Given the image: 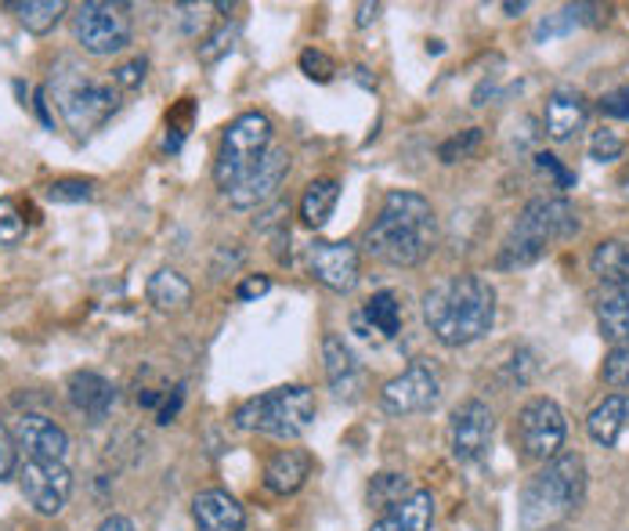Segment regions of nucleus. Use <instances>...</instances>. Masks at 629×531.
<instances>
[{
  "mask_svg": "<svg viewBox=\"0 0 629 531\" xmlns=\"http://www.w3.org/2000/svg\"><path fill=\"white\" fill-rule=\"evenodd\" d=\"M583 499H586V463L583 455L564 452L525 481L521 499H517V521H521L525 531L558 528L583 506Z\"/></svg>",
  "mask_w": 629,
  "mask_h": 531,
  "instance_id": "obj_3",
  "label": "nucleus"
},
{
  "mask_svg": "<svg viewBox=\"0 0 629 531\" xmlns=\"http://www.w3.org/2000/svg\"><path fill=\"white\" fill-rule=\"evenodd\" d=\"M44 195L52 203H88L91 195H94V184L83 181V178H61V181L47 184Z\"/></svg>",
  "mask_w": 629,
  "mask_h": 531,
  "instance_id": "obj_32",
  "label": "nucleus"
},
{
  "mask_svg": "<svg viewBox=\"0 0 629 531\" xmlns=\"http://www.w3.org/2000/svg\"><path fill=\"white\" fill-rule=\"evenodd\" d=\"M47 91L55 94L58 113L77 138H91L120 109V88L113 83V77L102 80L94 77V72L80 69L77 61H61Z\"/></svg>",
  "mask_w": 629,
  "mask_h": 531,
  "instance_id": "obj_5",
  "label": "nucleus"
},
{
  "mask_svg": "<svg viewBox=\"0 0 629 531\" xmlns=\"http://www.w3.org/2000/svg\"><path fill=\"white\" fill-rule=\"evenodd\" d=\"M492 434H496V416L485 402H463L449 419V449L456 463H478L481 455L492 449Z\"/></svg>",
  "mask_w": 629,
  "mask_h": 531,
  "instance_id": "obj_14",
  "label": "nucleus"
},
{
  "mask_svg": "<svg viewBox=\"0 0 629 531\" xmlns=\"http://www.w3.org/2000/svg\"><path fill=\"white\" fill-rule=\"evenodd\" d=\"M232 41H236V30H232V26H217V30L200 44V58H203V61H217L225 52H232Z\"/></svg>",
  "mask_w": 629,
  "mask_h": 531,
  "instance_id": "obj_38",
  "label": "nucleus"
},
{
  "mask_svg": "<svg viewBox=\"0 0 629 531\" xmlns=\"http://www.w3.org/2000/svg\"><path fill=\"white\" fill-rule=\"evenodd\" d=\"M441 398V380L430 362H413L402 376H394L380 391V405L391 416H416L435 409Z\"/></svg>",
  "mask_w": 629,
  "mask_h": 531,
  "instance_id": "obj_11",
  "label": "nucleus"
},
{
  "mask_svg": "<svg viewBox=\"0 0 629 531\" xmlns=\"http://www.w3.org/2000/svg\"><path fill=\"white\" fill-rule=\"evenodd\" d=\"M287 174H290V152L282 145H271L268 152L257 159V167H250L232 189H225V200L236 210L265 206L268 200L279 195V184L287 181Z\"/></svg>",
  "mask_w": 629,
  "mask_h": 531,
  "instance_id": "obj_12",
  "label": "nucleus"
},
{
  "mask_svg": "<svg viewBox=\"0 0 629 531\" xmlns=\"http://www.w3.org/2000/svg\"><path fill=\"white\" fill-rule=\"evenodd\" d=\"M586 430L597 444H604V449H615L619 438L629 430V394H611V398H604L597 409L589 413Z\"/></svg>",
  "mask_w": 629,
  "mask_h": 531,
  "instance_id": "obj_23",
  "label": "nucleus"
},
{
  "mask_svg": "<svg viewBox=\"0 0 629 531\" xmlns=\"http://www.w3.org/2000/svg\"><path fill=\"white\" fill-rule=\"evenodd\" d=\"M586 98L575 88H558L547 98V109H542V127L553 142H572L586 123Z\"/></svg>",
  "mask_w": 629,
  "mask_h": 531,
  "instance_id": "obj_17",
  "label": "nucleus"
},
{
  "mask_svg": "<svg viewBox=\"0 0 629 531\" xmlns=\"http://www.w3.org/2000/svg\"><path fill=\"white\" fill-rule=\"evenodd\" d=\"M478 145H481V127H467L463 134H456V138H449L438 148V159L441 163H460V159L474 156Z\"/></svg>",
  "mask_w": 629,
  "mask_h": 531,
  "instance_id": "obj_34",
  "label": "nucleus"
},
{
  "mask_svg": "<svg viewBox=\"0 0 629 531\" xmlns=\"http://www.w3.org/2000/svg\"><path fill=\"white\" fill-rule=\"evenodd\" d=\"M315 416H318L315 394L301 384H287L257 394V398H246L232 413V423L239 430H257V434L268 438H301L312 430Z\"/></svg>",
  "mask_w": 629,
  "mask_h": 531,
  "instance_id": "obj_6",
  "label": "nucleus"
},
{
  "mask_svg": "<svg viewBox=\"0 0 629 531\" xmlns=\"http://www.w3.org/2000/svg\"><path fill=\"white\" fill-rule=\"evenodd\" d=\"M503 11H507V15H521L525 4H503Z\"/></svg>",
  "mask_w": 629,
  "mask_h": 531,
  "instance_id": "obj_47",
  "label": "nucleus"
},
{
  "mask_svg": "<svg viewBox=\"0 0 629 531\" xmlns=\"http://www.w3.org/2000/svg\"><path fill=\"white\" fill-rule=\"evenodd\" d=\"M145 72H149V61L145 58H131V61H123V66L113 69V83L120 91H138L142 83H145Z\"/></svg>",
  "mask_w": 629,
  "mask_h": 531,
  "instance_id": "obj_37",
  "label": "nucleus"
},
{
  "mask_svg": "<svg viewBox=\"0 0 629 531\" xmlns=\"http://www.w3.org/2000/svg\"><path fill=\"white\" fill-rule=\"evenodd\" d=\"M438 246V217L419 192H391L366 231V253L391 268L424 264Z\"/></svg>",
  "mask_w": 629,
  "mask_h": 531,
  "instance_id": "obj_2",
  "label": "nucleus"
},
{
  "mask_svg": "<svg viewBox=\"0 0 629 531\" xmlns=\"http://www.w3.org/2000/svg\"><path fill=\"white\" fill-rule=\"evenodd\" d=\"M19 488L36 513L55 517L66 510L72 496V474L66 463L55 460H26L19 466Z\"/></svg>",
  "mask_w": 629,
  "mask_h": 531,
  "instance_id": "obj_10",
  "label": "nucleus"
},
{
  "mask_svg": "<svg viewBox=\"0 0 629 531\" xmlns=\"http://www.w3.org/2000/svg\"><path fill=\"white\" fill-rule=\"evenodd\" d=\"M192 521L195 531H243L246 513L225 488H206L192 499Z\"/></svg>",
  "mask_w": 629,
  "mask_h": 531,
  "instance_id": "obj_18",
  "label": "nucleus"
},
{
  "mask_svg": "<svg viewBox=\"0 0 629 531\" xmlns=\"http://www.w3.org/2000/svg\"><path fill=\"white\" fill-rule=\"evenodd\" d=\"M626 195H629V174H626Z\"/></svg>",
  "mask_w": 629,
  "mask_h": 531,
  "instance_id": "obj_48",
  "label": "nucleus"
},
{
  "mask_svg": "<svg viewBox=\"0 0 629 531\" xmlns=\"http://www.w3.org/2000/svg\"><path fill=\"white\" fill-rule=\"evenodd\" d=\"M430 521H435V499H430V492L416 488L413 496L380 513V521L369 531H430Z\"/></svg>",
  "mask_w": 629,
  "mask_h": 531,
  "instance_id": "obj_22",
  "label": "nucleus"
},
{
  "mask_svg": "<svg viewBox=\"0 0 629 531\" xmlns=\"http://www.w3.org/2000/svg\"><path fill=\"white\" fill-rule=\"evenodd\" d=\"M11 438L22 452H26V460H55V463H66L69 455V434L61 430L55 419H47L41 413H26L15 419V430H11Z\"/></svg>",
  "mask_w": 629,
  "mask_h": 531,
  "instance_id": "obj_15",
  "label": "nucleus"
},
{
  "mask_svg": "<svg viewBox=\"0 0 629 531\" xmlns=\"http://www.w3.org/2000/svg\"><path fill=\"white\" fill-rule=\"evenodd\" d=\"M579 236V214L569 200H532L510 225L499 250V268H528L536 264L553 242Z\"/></svg>",
  "mask_w": 629,
  "mask_h": 531,
  "instance_id": "obj_4",
  "label": "nucleus"
},
{
  "mask_svg": "<svg viewBox=\"0 0 629 531\" xmlns=\"http://www.w3.org/2000/svg\"><path fill=\"white\" fill-rule=\"evenodd\" d=\"M301 72L315 83H329L333 72H337V61L326 52H318V47H307V52H301Z\"/></svg>",
  "mask_w": 629,
  "mask_h": 531,
  "instance_id": "obj_36",
  "label": "nucleus"
},
{
  "mask_svg": "<svg viewBox=\"0 0 629 531\" xmlns=\"http://www.w3.org/2000/svg\"><path fill=\"white\" fill-rule=\"evenodd\" d=\"M600 109V116H608V120H626L629 123V83H622V88H615L608 91L597 102Z\"/></svg>",
  "mask_w": 629,
  "mask_h": 531,
  "instance_id": "obj_39",
  "label": "nucleus"
},
{
  "mask_svg": "<svg viewBox=\"0 0 629 531\" xmlns=\"http://www.w3.org/2000/svg\"><path fill=\"white\" fill-rule=\"evenodd\" d=\"M315 460L304 449H279L271 460L265 463V488L271 496H293V492L304 488V481L312 477Z\"/></svg>",
  "mask_w": 629,
  "mask_h": 531,
  "instance_id": "obj_20",
  "label": "nucleus"
},
{
  "mask_svg": "<svg viewBox=\"0 0 629 531\" xmlns=\"http://www.w3.org/2000/svg\"><path fill=\"white\" fill-rule=\"evenodd\" d=\"M66 391H69V405L77 413H83L88 423H102L116 405V387L98 373H72Z\"/></svg>",
  "mask_w": 629,
  "mask_h": 531,
  "instance_id": "obj_19",
  "label": "nucleus"
},
{
  "mask_svg": "<svg viewBox=\"0 0 629 531\" xmlns=\"http://www.w3.org/2000/svg\"><path fill=\"white\" fill-rule=\"evenodd\" d=\"M15 449H19V444H15V438H11V430L0 423V481L15 474V466H19Z\"/></svg>",
  "mask_w": 629,
  "mask_h": 531,
  "instance_id": "obj_41",
  "label": "nucleus"
},
{
  "mask_svg": "<svg viewBox=\"0 0 629 531\" xmlns=\"http://www.w3.org/2000/svg\"><path fill=\"white\" fill-rule=\"evenodd\" d=\"M181 402H184V387H175V394H167L164 405H159V413H156V423L159 427H167V423H175V416L181 409Z\"/></svg>",
  "mask_w": 629,
  "mask_h": 531,
  "instance_id": "obj_43",
  "label": "nucleus"
},
{
  "mask_svg": "<svg viewBox=\"0 0 629 531\" xmlns=\"http://www.w3.org/2000/svg\"><path fill=\"white\" fill-rule=\"evenodd\" d=\"M307 271L333 293H351L362 279V257L348 239H318L307 246Z\"/></svg>",
  "mask_w": 629,
  "mask_h": 531,
  "instance_id": "obj_13",
  "label": "nucleus"
},
{
  "mask_svg": "<svg viewBox=\"0 0 629 531\" xmlns=\"http://www.w3.org/2000/svg\"><path fill=\"white\" fill-rule=\"evenodd\" d=\"M564 438H569V423H564V413L558 402L553 398L525 402V409L517 413V423H514V441L525 460L532 463L558 460L564 449Z\"/></svg>",
  "mask_w": 629,
  "mask_h": 531,
  "instance_id": "obj_9",
  "label": "nucleus"
},
{
  "mask_svg": "<svg viewBox=\"0 0 629 531\" xmlns=\"http://www.w3.org/2000/svg\"><path fill=\"white\" fill-rule=\"evenodd\" d=\"M424 323L446 348H467L496 326V290L488 279L463 271L424 293Z\"/></svg>",
  "mask_w": 629,
  "mask_h": 531,
  "instance_id": "obj_1",
  "label": "nucleus"
},
{
  "mask_svg": "<svg viewBox=\"0 0 629 531\" xmlns=\"http://www.w3.org/2000/svg\"><path fill=\"white\" fill-rule=\"evenodd\" d=\"M337 200H340V184L333 178L312 181L304 189V200H301V221L307 228H323L333 214V206H337Z\"/></svg>",
  "mask_w": 629,
  "mask_h": 531,
  "instance_id": "obj_27",
  "label": "nucleus"
},
{
  "mask_svg": "<svg viewBox=\"0 0 629 531\" xmlns=\"http://www.w3.org/2000/svg\"><path fill=\"white\" fill-rule=\"evenodd\" d=\"M145 296H149L156 312H184L192 304V282L175 268H159L149 279V286H145Z\"/></svg>",
  "mask_w": 629,
  "mask_h": 531,
  "instance_id": "obj_24",
  "label": "nucleus"
},
{
  "mask_svg": "<svg viewBox=\"0 0 629 531\" xmlns=\"http://www.w3.org/2000/svg\"><path fill=\"white\" fill-rule=\"evenodd\" d=\"M589 268L604 290L615 293H629V236H615L594 246V257H589Z\"/></svg>",
  "mask_w": 629,
  "mask_h": 531,
  "instance_id": "obj_21",
  "label": "nucleus"
},
{
  "mask_svg": "<svg viewBox=\"0 0 629 531\" xmlns=\"http://www.w3.org/2000/svg\"><path fill=\"white\" fill-rule=\"evenodd\" d=\"M268 290H271V279L268 275H246L239 282L236 296H239V301H257V296H265Z\"/></svg>",
  "mask_w": 629,
  "mask_h": 531,
  "instance_id": "obj_42",
  "label": "nucleus"
},
{
  "mask_svg": "<svg viewBox=\"0 0 629 531\" xmlns=\"http://www.w3.org/2000/svg\"><path fill=\"white\" fill-rule=\"evenodd\" d=\"M323 362H326V380H329L333 394H337V398H348V402L359 398L362 365L340 332H326L323 337Z\"/></svg>",
  "mask_w": 629,
  "mask_h": 531,
  "instance_id": "obj_16",
  "label": "nucleus"
},
{
  "mask_svg": "<svg viewBox=\"0 0 629 531\" xmlns=\"http://www.w3.org/2000/svg\"><path fill=\"white\" fill-rule=\"evenodd\" d=\"M26 239V217L11 200H0V246H19Z\"/></svg>",
  "mask_w": 629,
  "mask_h": 531,
  "instance_id": "obj_33",
  "label": "nucleus"
},
{
  "mask_svg": "<svg viewBox=\"0 0 629 531\" xmlns=\"http://www.w3.org/2000/svg\"><path fill=\"white\" fill-rule=\"evenodd\" d=\"M597 329L611 348L629 340V293L604 290L597 296Z\"/></svg>",
  "mask_w": 629,
  "mask_h": 531,
  "instance_id": "obj_25",
  "label": "nucleus"
},
{
  "mask_svg": "<svg viewBox=\"0 0 629 531\" xmlns=\"http://www.w3.org/2000/svg\"><path fill=\"white\" fill-rule=\"evenodd\" d=\"M600 376H604V384H608V387L629 391V340L626 343H615V348L608 351Z\"/></svg>",
  "mask_w": 629,
  "mask_h": 531,
  "instance_id": "obj_31",
  "label": "nucleus"
},
{
  "mask_svg": "<svg viewBox=\"0 0 629 531\" xmlns=\"http://www.w3.org/2000/svg\"><path fill=\"white\" fill-rule=\"evenodd\" d=\"M11 11H15V19H19V26L33 33V36H44V33H52L61 15H66V0H22V4H8Z\"/></svg>",
  "mask_w": 629,
  "mask_h": 531,
  "instance_id": "obj_26",
  "label": "nucleus"
},
{
  "mask_svg": "<svg viewBox=\"0 0 629 531\" xmlns=\"http://www.w3.org/2000/svg\"><path fill=\"white\" fill-rule=\"evenodd\" d=\"M33 109H36V116H41V123L47 131H55V116H52V105H47V88H41L36 91V98H33Z\"/></svg>",
  "mask_w": 629,
  "mask_h": 531,
  "instance_id": "obj_44",
  "label": "nucleus"
},
{
  "mask_svg": "<svg viewBox=\"0 0 629 531\" xmlns=\"http://www.w3.org/2000/svg\"><path fill=\"white\" fill-rule=\"evenodd\" d=\"M271 148V120L265 113H243L236 116L221 134V148H217V163H214V178L221 184V192L232 189L246 170L257 167V159Z\"/></svg>",
  "mask_w": 629,
  "mask_h": 531,
  "instance_id": "obj_7",
  "label": "nucleus"
},
{
  "mask_svg": "<svg viewBox=\"0 0 629 531\" xmlns=\"http://www.w3.org/2000/svg\"><path fill=\"white\" fill-rule=\"evenodd\" d=\"M413 481L405 474H377L369 481V506L377 510H391L394 502H402L405 496H413Z\"/></svg>",
  "mask_w": 629,
  "mask_h": 531,
  "instance_id": "obj_29",
  "label": "nucleus"
},
{
  "mask_svg": "<svg viewBox=\"0 0 629 531\" xmlns=\"http://www.w3.org/2000/svg\"><path fill=\"white\" fill-rule=\"evenodd\" d=\"M377 15H380V4H359V19H355V22L366 30L369 22H377Z\"/></svg>",
  "mask_w": 629,
  "mask_h": 531,
  "instance_id": "obj_46",
  "label": "nucleus"
},
{
  "mask_svg": "<svg viewBox=\"0 0 629 531\" xmlns=\"http://www.w3.org/2000/svg\"><path fill=\"white\" fill-rule=\"evenodd\" d=\"M72 36H77V44L94 58L120 55L134 36L131 8L113 4V0H88V4H80L77 15H72Z\"/></svg>",
  "mask_w": 629,
  "mask_h": 531,
  "instance_id": "obj_8",
  "label": "nucleus"
},
{
  "mask_svg": "<svg viewBox=\"0 0 629 531\" xmlns=\"http://www.w3.org/2000/svg\"><path fill=\"white\" fill-rule=\"evenodd\" d=\"M362 318L380 332V337H398V332H402V304H398V296H394L391 290L373 293L366 301V307H362Z\"/></svg>",
  "mask_w": 629,
  "mask_h": 531,
  "instance_id": "obj_28",
  "label": "nucleus"
},
{
  "mask_svg": "<svg viewBox=\"0 0 629 531\" xmlns=\"http://www.w3.org/2000/svg\"><path fill=\"white\" fill-rule=\"evenodd\" d=\"M94 531H138V528H134L131 517H120V513H113V517H105V521L98 524Z\"/></svg>",
  "mask_w": 629,
  "mask_h": 531,
  "instance_id": "obj_45",
  "label": "nucleus"
},
{
  "mask_svg": "<svg viewBox=\"0 0 629 531\" xmlns=\"http://www.w3.org/2000/svg\"><path fill=\"white\" fill-rule=\"evenodd\" d=\"M626 152V142H622V134L619 131H611V127H600L594 134V142H589V156L597 159V163H615Z\"/></svg>",
  "mask_w": 629,
  "mask_h": 531,
  "instance_id": "obj_35",
  "label": "nucleus"
},
{
  "mask_svg": "<svg viewBox=\"0 0 629 531\" xmlns=\"http://www.w3.org/2000/svg\"><path fill=\"white\" fill-rule=\"evenodd\" d=\"M586 11H589V4H569V8L553 11V15H547L536 26V44H547V41H553V36H564L575 26H583V22H589Z\"/></svg>",
  "mask_w": 629,
  "mask_h": 531,
  "instance_id": "obj_30",
  "label": "nucleus"
},
{
  "mask_svg": "<svg viewBox=\"0 0 629 531\" xmlns=\"http://www.w3.org/2000/svg\"><path fill=\"white\" fill-rule=\"evenodd\" d=\"M536 167L542 170V174H550L558 189H564V192L575 189V174H572V170H564L561 159L553 156V152H539V156H536Z\"/></svg>",
  "mask_w": 629,
  "mask_h": 531,
  "instance_id": "obj_40",
  "label": "nucleus"
}]
</instances>
